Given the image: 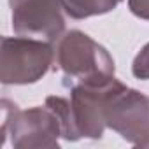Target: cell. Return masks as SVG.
Here are the masks:
<instances>
[{
  "label": "cell",
  "mask_w": 149,
  "mask_h": 149,
  "mask_svg": "<svg viewBox=\"0 0 149 149\" xmlns=\"http://www.w3.org/2000/svg\"><path fill=\"white\" fill-rule=\"evenodd\" d=\"M54 68L63 74V86L104 81L114 76L111 53L81 30H65L54 42Z\"/></svg>",
  "instance_id": "obj_2"
},
{
  "label": "cell",
  "mask_w": 149,
  "mask_h": 149,
  "mask_svg": "<svg viewBox=\"0 0 149 149\" xmlns=\"http://www.w3.org/2000/svg\"><path fill=\"white\" fill-rule=\"evenodd\" d=\"M123 83L112 76L104 81L74 83L65 86L70 93L68 98L51 95L46 104L56 111L61 119V139L76 142L81 139L98 140L104 137L105 125V105L109 97Z\"/></svg>",
  "instance_id": "obj_1"
},
{
  "label": "cell",
  "mask_w": 149,
  "mask_h": 149,
  "mask_svg": "<svg viewBox=\"0 0 149 149\" xmlns=\"http://www.w3.org/2000/svg\"><path fill=\"white\" fill-rule=\"evenodd\" d=\"M123 0H61L67 16L72 19H86L114 11Z\"/></svg>",
  "instance_id": "obj_7"
},
{
  "label": "cell",
  "mask_w": 149,
  "mask_h": 149,
  "mask_svg": "<svg viewBox=\"0 0 149 149\" xmlns=\"http://www.w3.org/2000/svg\"><path fill=\"white\" fill-rule=\"evenodd\" d=\"M14 33L54 42L65 32L61 0H9Z\"/></svg>",
  "instance_id": "obj_6"
},
{
  "label": "cell",
  "mask_w": 149,
  "mask_h": 149,
  "mask_svg": "<svg viewBox=\"0 0 149 149\" xmlns=\"http://www.w3.org/2000/svg\"><path fill=\"white\" fill-rule=\"evenodd\" d=\"M2 146L11 142L14 149H58L63 135L61 119L53 107L33 105L19 109L9 98H2Z\"/></svg>",
  "instance_id": "obj_3"
},
{
  "label": "cell",
  "mask_w": 149,
  "mask_h": 149,
  "mask_svg": "<svg viewBox=\"0 0 149 149\" xmlns=\"http://www.w3.org/2000/svg\"><path fill=\"white\" fill-rule=\"evenodd\" d=\"M130 13L144 21H149V0H128Z\"/></svg>",
  "instance_id": "obj_9"
},
{
  "label": "cell",
  "mask_w": 149,
  "mask_h": 149,
  "mask_svg": "<svg viewBox=\"0 0 149 149\" xmlns=\"http://www.w3.org/2000/svg\"><path fill=\"white\" fill-rule=\"evenodd\" d=\"M105 125L128 144L149 147V97L123 83L107 100Z\"/></svg>",
  "instance_id": "obj_5"
},
{
  "label": "cell",
  "mask_w": 149,
  "mask_h": 149,
  "mask_svg": "<svg viewBox=\"0 0 149 149\" xmlns=\"http://www.w3.org/2000/svg\"><path fill=\"white\" fill-rule=\"evenodd\" d=\"M132 74L135 79L149 81V42H146L132 61Z\"/></svg>",
  "instance_id": "obj_8"
},
{
  "label": "cell",
  "mask_w": 149,
  "mask_h": 149,
  "mask_svg": "<svg viewBox=\"0 0 149 149\" xmlns=\"http://www.w3.org/2000/svg\"><path fill=\"white\" fill-rule=\"evenodd\" d=\"M54 65V46L35 37H2L0 83L25 86L39 83Z\"/></svg>",
  "instance_id": "obj_4"
}]
</instances>
